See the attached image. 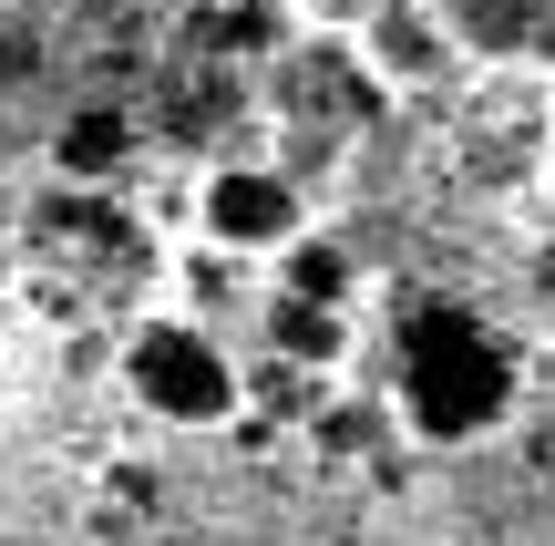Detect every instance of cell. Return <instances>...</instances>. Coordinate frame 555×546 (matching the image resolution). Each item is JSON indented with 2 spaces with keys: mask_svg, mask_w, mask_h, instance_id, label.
Listing matches in <instances>:
<instances>
[{
  "mask_svg": "<svg viewBox=\"0 0 555 546\" xmlns=\"http://www.w3.org/2000/svg\"><path fill=\"white\" fill-rule=\"evenodd\" d=\"M391 382H401V423H412L422 444H483V433L515 412V351H504V330L483 320V309L433 300L401 330V371Z\"/></svg>",
  "mask_w": 555,
  "mask_h": 546,
  "instance_id": "6da1fadb",
  "label": "cell"
},
{
  "mask_svg": "<svg viewBox=\"0 0 555 546\" xmlns=\"http://www.w3.org/2000/svg\"><path fill=\"white\" fill-rule=\"evenodd\" d=\"M124 392H134L155 423L206 433V423L237 412L247 371H237V351L217 341V320H196V309H155V320H134V341H124Z\"/></svg>",
  "mask_w": 555,
  "mask_h": 546,
  "instance_id": "7a4b0ae2",
  "label": "cell"
},
{
  "mask_svg": "<svg viewBox=\"0 0 555 546\" xmlns=\"http://www.w3.org/2000/svg\"><path fill=\"white\" fill-rule=\"evenodd\" d=\"M298 227H309V196H298L288 165H217L196 186V238L217 258H278Z\"/></svg>",
  "mask_w": 555,
  "mask_h": 546,
  "instance_id": "3957f363",
  "label": "cell"
},
{
  "mask_svg": "<svg viewBox=\"0 0 555 546\" xmlns=\"http://www.w3.org/2000/svg\"><path fill=\"white\" fill-rule=\"evenodd\" d=\"M350 52H360V73H371L380 93H433L463 62V41H453V21H442V0H360Z\"/></svg>",
  "mask_w": 555,
  "mask_h": 546,
  "instance_id": "277c9868",
  "label": "cell"
},
{
  "mask_svg": "<svg viewBox=\"0 0 555 546\" xmlns=\"http://www.w3.org/2000/svg\"><path fill=\"white\" fill-rule=\"evenodd\" d=\"M268 351L288 371H339V351H350V309L339 300H298V289H268Z\"/></svg>",
  "mask_w": 555,
  "mask_h": 546,
  "instance_id": "5b68a950",
  "label": "cell"
},
{
  "mask_svg": "<svg viewBox=\"0 0 555 546\" xmlns=\"http://www.w3.org/2000/svg\"><path fill=\"white\" fill-rule=\"evenodd\" d=\"M442 21H453L463 62H515L535 41V0H442Z\"/></svg>",
  "mask_w": 555,
  "mask_h": 546,
  "instance_id": "8992f818",
  "label": "cell"
},
{
  "mask_svg": "<svg viewBox=\"0 0 555 546\" xmlns=\"http://www.w3.org/2000/svg\"><path fill=\"white\" fill-rule=\"evenodd\" d=\"M206 41L217 52H247V62H278L298 41V0H217L206 11Z\"/></svg>",
  "mask_w": 555,
  "mask_h": 546,
  "instance_id": "52a82bcc",
  "label": "cell"
},
{
  "mask_svg": "<svg viewBox=\"0 0 555 546\" xmlns=\"http://www.w3.org/2000/svg\"><path fill=\"white\" fill-rule=\"evenodd\" d=\"M278 289H298V300H339V309H350L360 268H350V247H339V238H319V227H298V238L278 247Z\"/></svg>",
  "mask_w": 555,
  "mask_h": 546,
  "instance_id": "ba28073f",
  "label": "cell"
},
{
  "mask_svg": "<svg viewBox=\"0 0 555 546\" xmlns=\"http://www.w3.org/2000/svg\"><path fill=\"white\" fill-rule=\"evenodd\" d=\"M124 155V124L93 114V124H62V176H103V165Z\"/></svg>",
  "mask_w": 555,
  "mask_h": 546,
  "instance_id": "9c48e42d",
  "label": "cell"
},
{
  "mask_svg": "<svg viewBox=\"0 0 555 546\" xmlns=\"http://www.w3.org/2000/svg\"><path fill=\"white\" fill-rule=\"evenodd\" d=\"M525 289H535V320L555 330V238L535 247V258H525Z\"/></svg>",
  "mask_w": 555,
  "mask_h": 546,
  "instance_id": "30bf717a",
  "label": "cell"
},
{
  "mask_svg": "<svg viewBox=\"0 0 555 546\" xmlns=\"http://www.w3.org/2000/svg\"><path fill=\"white\" fill-rule=\"evenodd\" d=\"M0 31H11V0H0Z\"/></svg>",
  "mask_w": 555,
  "mask_h": 546,
  "instance_id": "8fae6325",
  "label": "cell"
}]
</instances>
